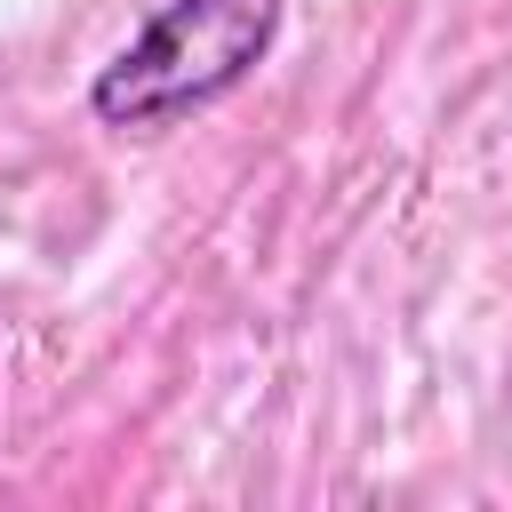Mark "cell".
I'll list each match as a JSON object with an SVG mask.
<instances>
[{"instance_id":"cell-1","label":"cell","mask_w":512,"mask_h":512,"mask_svg":"<svg viewBox=\"0 0 512 512\" xmlns=\"http://www.w3.org/2000/svg\"><path fill=\"white\" fill-rule=\"evenodd\" d=\"M288 0H168L96 80L88 112L104 128H176L224 104L280 40Z\"/></svg>"}]
</instances>
